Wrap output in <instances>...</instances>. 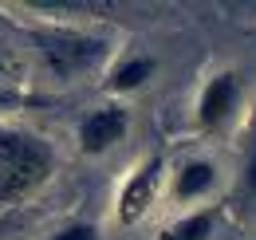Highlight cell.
I'll return each mask as SVG.
<instances>
[{
    "label": "cell",
    "mask_w": 256,
    "mask_h": 240,
    "mask_svg": "<svg viewBox=\"0 0 256 240\" xmlns=\"http://www.w3.org/2000/svg\"><path fill=\"white\" fill-rule=\"evenodd\" d=\"M56 146L24 122H0V212L20 209L56 178Z\"/></svg>",
    "instance_id": "6da1fadb"
},
{
    "label": "cell",
    "mask_w": 256,
    "mask_h": 240,
    "mask_svg": "<svg viewBox=\"0 0 256 240\" xmlns=\"http://www.w3.org/2000/svg\"><path fill=\"white\" fill-rule=\"evenodd\" d=\"M32 40L44 56V63H48V71L60 83L98 71L110 56V36L75 28V24H36Z\"/></svg>",
    "instance_id": "7a4b0ae2"
},
{
    "label": "cell",
    "mask_w": 256,
    "mask_h": 240,
    "mask_svg": "<svg viewBox=\"0 0 256 240\" xmlns=\"http://www.w3.org/2000/svg\"><path fill=\"white\" fill-rule=\"evenodd\" d=\"M244 102V75L240 71H217L205 79V87L197 94V126L205 134H221L232 126Z\"/></svg>",
    "instance_id": "3957f363"
},
{
    "label": "cell",
    "mask_w": 256,
    "mask_h": 240,
    "mask_svg": "<svg viewBox=\"0 0 256 240\" xmlns=\"http://www.w3.org/2000/svg\"><path fill=\"white\" fill-rule=\"evenodd\" d=\"M162 174H166V162H162V154H150L146 162H138V166L126 174L122 189H118V201H114L118 224H138V220L150 212V205L158 201Z\"/></svg>",
    "instance_id": "277c9868"
},
{
    "label": "cell",
    "mask_w": 256,
    "mask_h": 240,
    "mask_svg": "<svg viewBox=\"0 0 256 240\" xmlns=\"http://www.w3.org/2000/svg\"><path fill=\"white\" fill-rule=\"evenodd\" d=\"M130 130V110L122 102H106V106H98L91 110L87 118L79 122V150L83 154H106L110 146H118L122 138H126Z\"/></svg>",
    "instance_id": "5b68a950"
},
{
    "label": "cell",
    "mask_w": 256,
    "mask_h": 240,
    "mask_svg": "<svg viewBox=\"0 0 256 240\" xmlns=\"http://www.w3.org/2000/svg\"><path fill=\"white\" fill-rule=\"evenodd\" d=\"M217 166L209 158H186L178 170H174V181H170V197L178 205H193V201H205L213 189H217Z\"/></svg>",
    "instance_id": "8992f818"
},
{
    "label": "cell",
    "mask_w": 256,
    "mask_h": 240,
    "mask_svg": "<svg viewBox=\"0 0 256 240\" xmlns=\"http://www.w3.org/2000/svg\"><path fill=\"white\" fill-rule=\"evenodd\" d=\"M28 102V79H24V67L12 52L0 48V110H12V106H24Z\"/></svg>",
    "instance_id": "52a82bcc"
},
{
    "label": "cell",
    "mask_w": 256,
    "mask_h": 240,
    "mask_svg": "<svg viewBox=\"0 0 256 240\" xmlns=\"http://www.w3.org/2000/svg\"><path fill=\"white\" fill-rule=\"evenodd\" d=\"M150 75H154V60L150 56H130V60H122L106 75V87L114 90V94H126V90H138Z\"/></svg>",
    "instance_id": "ba28073f"
},
{
    "label": "cell",
    "mask_w": 256,
    "mask_h": 240,
    "mask_svg": "<svg viewBox=\"0 0 256 240\" xmlns=\"http://www.w3.org/2000/svg\"><path fill=\"white\" fill-rule=\"evenodd\" d=\"M213 220H217V212H213V209L186 212L182 220H174L170 228H162L158 240H209V236H213Z\"/></svg>",
    "instance_id": "9c48e42d"
},
{
    "label": "cell",
    "mask_w": 256,
    "mask_h": 240,
    "mask_svg": "<svg viewBox=\"0 0 256 240\" xmlns=\"http://www.w3.org/2000/svg\"><path fill=\"white\" fill-rule=\"evenodd\" d=\"M48 240H98V228H95V224H87V220H75V224L56 228Z\"/></svg>",
    "instance_id": "30bf717a"
},
{
    "label": "cell",
    "mask_w": 256,
    "mask_h": 240,
    "mask_svg": "<svg viewBox=\"0 0 256 240\" xmlns=\"http://www.w3.org/2000/svg\"><path fill=\"white\" fill-rule=\"evenodd\" d=\"M240 181H244V193L256 197V126H252V138H248V150H244V174H240Z\"/></svg>",
    "instance_id": "8fae6325"
}]
</instances>
